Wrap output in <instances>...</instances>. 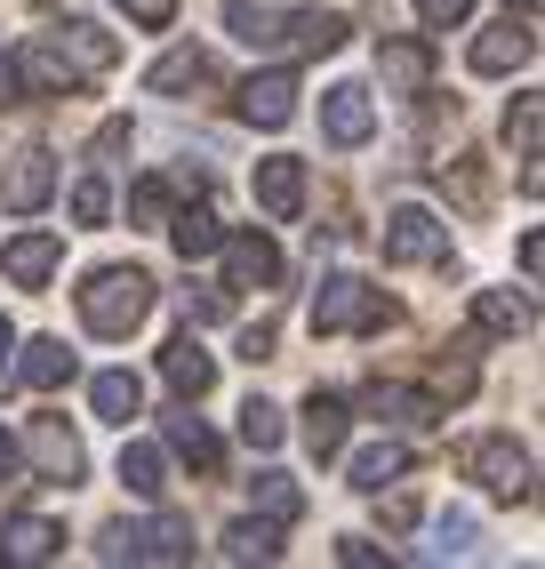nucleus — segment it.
I'll list each match as a JSON object with an SVG mask.
<instances>
[{
	"label": "nucleus",
	"mask_w": 545,
	"mask_h": 569,
	"mask_svg": "<svg viewBox=\"0 0 545 569\" xmlns=\"http://www.w3.org/2000/svg\"><path fill=\"white\" fill-rule=\"evenodd\" d=\"M474 321L489 329V337H522L537 313H529V297H505V289H482L474 297Z\"/></svg>",
	"instance_id": "nucleus-29"
},
{
	"label": "nucleus",
	"mask_w": 545,
	"mask_h": 569,
	"mask_svg": "<svg viewBox=\"0 0 545 569\" xmlns=\"http://www.w3.org/2000/svg\"><path fill=\"white\" fill-rule=\"evenodd\" d=\"M522 9H529V17H537V0H522Z\"/></svg>",
	"instance_id": "nucleus-45"
},
{
	"label": "nucleus",
	"mask_w": 545,
	"mask_h": 569,
	"mask_svg": "<svg viewBox=\"0 0 545 569\" xmlns=\"http://www.w3.org/2000/svg\"><path fill=\"white\" fill-rule=\"evenodd\" d=\"M232 112H241L249 129H281V121H297V72H289V64L249 72L241 97H232Z\"/></svg>",
	"instance_id": "nucleus-8"
},
{
	"label": "nucleus",
	"mask_w": 545,
	"mask_h": 569,
	"mask_svg": "<svg viewBox=\"0 0 545 569\" xmlns=\"http://www.w3.org/2000/svg\"><path fill=\"white\" fill-rule=\"evenodd\" d=\"M121 489L129 498H145V506H161V489H169V458L152 441H129L121 449Z\"/></svg>",
	"instance_id": "nucleus-26"
},
{
	"label": "nucleus",
	"mask_w": 545,
	"mask_h": 569,
	"mask_svg": "<svg viewBox=\"0 0 545 569\" xmlns=\"http://www.w3.org/2000/svg\"><path fill=\"white\" fill-rule=\"evenodd\" d=\"M417 17L425 24H465V17H474V0H417Z\"/></svg>",
	"instance_id": "nucleus-38"
},
{
	"label": "nucleus",
	"mask_w": 545,
	"mask_h": 569,
	"mask_svg": "<svg viewBox=\"0 0 545 569\" xmlns=\"http://www.w3.org/2000/svg\"><path fill=\"white\" fill-rule=\"evenodd\" d=\"M377 498H385V489H377ZM417 521V498H385V529H409Z\"/></svg>",
	"instance_id": "nucleus-42"
},
{
	"label": "nucleus",
	"mask_w": 545,
	"mask_h": 569,
	"mask_svg": "<svg viewBox=\"0 0 545 569\" xmlns=\"http://www.w3.org/2000/svg\"><path fill=\"white\" fill-rule=\"evenodd\" d=\"M161 377H169V393H177V401H201V393L217 386V361L201 353V337L185 329V337H169V346H161Z\"/></svg>",
	"instance_id": "nucleus-15"
},
{
	"label": "nucleus",
	"mask_w": 545,
	"mask_h": 569,
	"mask_svg": "<svg viewBox=\"0 0 545 569\" xmlns=\"http://www.w3.org/2000/svg\"><path fill=\"white\" fill-rule=\"evenodd\" d=\"M457 466L474 473L489 498H514V506L529 498V473H537V466H529V449H522L514 433H482V441H465V449H457Z\"/></svg>",
	"instance_id": "nucleus-5"
},
{
	"label": "nucleus",
	"mask_w": 545,
	"mask_h": 569,
	"mask_svg": "<svg viewBox=\"0 0 545 569\" xmlns=\"http://www.w3.org/2000/svg\"><path fill=\"white\" fill-rule=\"evenodd\" d=\"M161 433H169V449H177L192 473H217V466H225V449H217V433L201 426V417H192V401H177V409L161 417Z\"/></svg>",
	"instance_id": "nucleus-19"
},
{
	"label": "nucleus",
	"mask_w": 545,
	"mask_h": 569,
	"mask_svg": "<svg viewBox=\"0 0 545 569\" xmlns=\"http://www.w3.org/2000/svg\"><path fill=\"white\" fill-rule=\"evenodd\" d=\"M17 466H24V449H17L9 433H0V489H9V481H17Z\"/></svg>",
	"instance_id": "nucleus-43"
},
{
	"label": "nucleus",
	"mask_w": 545,
	"mask_h": 569,
	"mask_svg": "<svg viewBox=\"0 0 545 569\" xmlns=\"http://www.w3.org/2000/svg\"><path fill=\"white\" fill-rule=\"evenodd\" d=\"M72 217H81V224H105V217H112L105 177H81V184H72Z\"/></svg>",
	"instance_id": "nucleus-36"
},
{
	"label": "nucleus",
	"mask_w": 545,
	"mask_h": 569,
	"mask_svg": "<svg viewBox=\"0 0 545 569\" xmlns=\"http://www.w3.org/2000/svg\"><path fill=\"white\" fill-rule=\"evenodd\" d=\"M321 137L337 144V153H354V144H369V137H377V104H369V89L337 81V89L321 97Z\"/></svg>",
	"instance_id": "nucleus-10"
},
{
	"label": "nucleus",
	"mask_w": 545,
	"mask_h": 569,
	"mask_svg": "<svg viewBox=\"0 0 545 569\" xmlns=\"http://www.w3.org/2000/svg\"><path fill=\"white\" fill-rule=\"evenodd\" d=\"M305 449H314L321 466L345 449V401H337V393H321V386L305 393Z\"/></svg>",
	"instance_id": "nucleus-24"
},
{
	"label": "nucleus",
	"mask_w": 545,
	"mask_h": 569,
	"mask_svg": "<svg viewBox=\"0 0 545 569\" xmlns=\"http://www.w3.org/2000/svg\"><path fill=\"white\" fill-rule=\"evenodd\" d=\"M225 561H281V521H232Z\"/></svg>",
	"instance_id": "nucleus-30"
},
{
	"label": "nucleus",
	"mask_w": 545,
	"mask_h": 569,
	"mask_svg": "<svg viewBox=\"0 0 545 569\" xmlns=\"http://www.w3.org/2000/svg\"><path fill=\"white\" fill-rule=\"evenodd\" d=\"M24 449H32V466H41V481H81V433H65V417H32L24 426Z\"/></svg>",
	"instance_id": "nucleus-12"
},
{
	"label": "nucleus",
	"mask_w": 545,
	"mask_h": 569,
	"mask_svg": "<svg viewBox=\"0 0 545 569\" xmlns=\"http://www.w3.org/2000/svg\"><path fill=\"white\" fill-rule=\"evenodd\" d=\"M169 241H177V257H185V264H209V257H217V241H225V224H217L209 209H177V217H169Z\"/></svg>",
	"instance_id": "nucleus-28"
},
{
	"label": "nucleus",
	"mask_w": 545,
	"mask_h": 569,
	"mask_svg": "<svg viewBox=\"0 0 545 569\" xmlns=\"http://www.w3.org/2000/svg\"><path fill=\"white\" fill-rule=\"evenodd\" d=\"M249 498H257V513H265V521H297L305 489H297L289 473H257V489H249Z\"/></svg>",
	"instance_id": "nucleus-31"
},
{
	"label": "nucleus",
	"mask_w": 545,
	"mask_h": 569,
	"mask_svg": "<svg viewBox=\"0 0 545 569\" xmlns=\"http://www.w3.org/2000/svg\"><path fill=\"white\" fill-rule=\"evenodd\" d=\"M465 393H474V361H465V346L434 369V401H465Z\"/></svg>",
	"instance_id": "nucleus-35"
},
{
	"label": "nucleus",
	"mask_w": 545,
	"mask_h": 569,
	"mask_svg": "<svg viewBox=\"0 0 545 569\" xmlns=\"http://www.w3.org/2000/svg\"><path fill=\"white\" fill-rule=\"evenodd\" d=\"M361 409L377 417V426H434V417H442V401L434 393H417V386H385V377H369V393H361Z\"/></svg>",
	"instance_id": "nucleus-16"
},
{
	"label": "nucleus",
	"mask_w": 545,
	"mask_h": 569,
	"mask_svg": "<svg viewBox=\"0 0 545 569\" xmlns=\"http://www.w3.org/2000/svg\"><path fill=\"white\" fill-rule=\"evenodd\" d=\"M57 553H65V529L49 513H17L9 529H0V561H17V569H41Z\"/></svg>",
	"instance_id": "nucleus-14"
},
{
	"label": "nucleus",
	"mask_w": 545,
	"mask_h": 569,
	"mask_svg": "<svg viewBox=\"0 0 545 569\" xmlns=\"http://www.w3.org/2000/svg\"><path fill=\"white\" fill-rule=\"evenodd\" d=\"M281 433H289V426H281V409H272V401H249V409H241V441H249V449H281Z\"/></svg>",
	"instance_id": "nucleus-32"
},
{
	"label": "nucleus",
	"mask_w": 545,
	"mask_h": 569,
	"mask_svg": "<svg viewBox=\"0 0 545 569\" xmlns=\"http://www.w3.org/2000/svg\"><path fill=\"white\" fill-rule=\"evenodd\" d=\"M9 346H17V329H9V313H0V393H9Z\"/></svg>",
	"instance_id": "nucleus-44"
},
{
	"label": "nucleus",
	"mask_w": 545,
	"mask_h": 569,
	"mask_svg": "<svg viewBox=\"0 0 545 569\" xmlns=\"http://www.w3.org/2000/svg\"><path fill=\"white\" fill-rule=\"evenodd\" d=\"M112 57H121V49H112V32H97L89 17H72V24L32 32L9 64H17V89L24 97H65V89L97 81V72H112Z\"/></svg>",
	"instance_id": "nucleus-1"
},
{
	"label": "nucleus",
	"mask_w": 545,
	"mask_h": 569,
	"mask_svg": "<svg viewBox=\"0 0 545 569\" xmlns=\"http://www.w3.org/2000/svg\"><path fill=\"white\" fill-rule=\"evenodd\" d=\"M112 9H121V17H129L137 32H161V24L177 17V0H112Z\"/></svg>",
	"instance_id": "nucleus-37"
},
{
	"label": "nucleus",
	"mask_w": 545,
	"mask_h": 569,
	"mask_svg": "<svg viewBox=\"0 0 545 569\" xmlns=\"http://www.w3.org/2000/svg\"><path fill=\"white\" fill-rule=\"evenodd\" d=\"M377 72H385L394 97H425V89H434V41H417V32H409V41H385Z\"/></svg>",
	"instance_id": "nucleus-13"
},
{
	"label": "nucleus",
	"mask_w": 545,
	"mask_h": 569,
	"mask_svg": "<svg viewBox=\"0 0 545 569\" xmlns=\"http://www.w3.org/2000/svg\"><path fill=\"white\" fill-rule=\"evenodd\" d=\"M209 81H217V64H209L201 49H169L161 64L145 72V89H152V97H177V89H209Z\"/></svg>",
	"instance_id": "nucleus-25"
},
{
	"label": "nucleus",
	"mask_w": 545,
	"mask_h": 569,
	"mask_svg": "<svg viewBox=\"0 0 545 569\" xmlns=\"http://www.w3.org/2000/svg\"><path fill=\"white\" fill-rule=\"evenodd\" d=\"M49 193H57V161L49 153H17V169L0 177V209H9V217H32Z\"/></svg>",
	"instance_id": "nucleus-17"
},
{
	"label": "nucleus",
	"mask_w": 545,
	"mask_h": 569,
	"mask_svg": "<svg viewBox=\"0 0 545 569\" xmlns=\"http://www.w3.org/2000/svg\"><path fill=\"white\" fill-rule=\"evenodd\" d=\"M145 313H152V273H137V264H105V273L81 281V329L89 337H129Z\"/></svg>",
	"instance_id": "nucleus-3"
},
{
	"label": "nucleus",
	"mask_w": 545,
	"mask_h": 569,
	"mask_svg": "<svg viewBox=\"0 0 545 569\" xmlns=\"http://www.w3.org/2000/svg\"><path fill=\"white\" fill-rule=\"evenodd\" d=\"M89 409L105 426H129V417H145V386L129 369H105V377H89Z\"/></svg>",
	"instance_id": "nucleus-23"
},
{
	"label": "nucleus",
	"mask_w": 545,
	"mask_h": 569,
	"mask_svg": "<svg viewBox=\"0 0 545 569\" xmlns=\"http://www.w3.org/2000/svg\"><path fill=\"white\" fill-rule=\"evenodd\" d=\"M257 201H265V217H297L305 209V161H289V153H272V161H257Z\"/></svg>",
	"instance_id": "nucleus-20"
},
{
	"label": "nucleus",
	"mask_w": 545,
	"mask_h": 569,
	"mask_svg": "<svg viewBox=\"0 0 545 569\" xmlns=\"http://www.w3.org/2000/svg\"><path fill=\"white\" fill-rule=\"evenodd\" d=\"M434 553H474V513H465V506H449L434 521Z\"/></svg>",
	"instance_id": "nucleus-34"
},
{
	"label": "nucleus",
	"mask_w": 545,
	"mask_h": 569,
	"mask_svg": "<svg viewBox=\"0 0 545 569\" xmlns=\"http://www.w3.org/2000/svg\"><path fill=\"white\" fill-rule=\"evenodd\" d=\"M57 264H65V241L57 233H17L9 249H0V273H9L17 289H41Z\"/></svg>",
	"instance_id": "nucleus-18"
},
{
	"label": "nucleus",
	"mask_w": 545,
	"mask_h": 569,
	"mask_svg": "<svg viewBox=\"0 0 545 569\" xmlns=\"http://www.w3.org/2000/svg\"><path fill=\"white\" fill-rule=\"evenodd\" d=\"M314 337H345V329H385L394 321V297L385 289H369V281H354V273H329L321 281V297H314Z\"/></svg>",
	"instance_id": "nucleus-4"
},
{
	"label": "nucleus",
	"mask_w": 545,
	"mask_h": 569,
	"mask_svg": "<svg viewBox=\"0 0 545 569\" xmlns=\"http://www.w3.org/2000/svg\"><path fill=\"white\" fill-rule=\"evenodd\" d=\"M449 257V224L434 209H394L385 217V264H442Z\"/></svg>",
	"instance_id": "nucleus-7"
},
{
	"label": "nucleus",
	"mask_w": 545,
	"mask_h": 569,
	"mask_svg": "<svg viewBox=\"0 0 545 569\" xmlns=\"http://www.w3.org/2000/svg\"><path fill=\"white\" fill-rule=\"evenodd\" d=\"M225 32H232V41H241V49H305V57H329V49H345V32H354V24H345L337 9H297V17H281V9H257V0H232V9H225Z\"/></svg>",
	"instance_id": "nucleus-2"
},
{
	"label": "nucleus",
	"mask_w": 545,
	"mask_h": 569,
	"mask_svg": "<svg viewBox=\"0 0 545 569\" xmlns=\"http://www.w3.org/2000/svg\"><path fill=\"white\" fill-rule=\"evenodd\" d=\"M241 361H272V321H257V329L241 337Z\"/></svg>",
	"instance_id": "nucleus-41"
},
{
	"label": "nucleus",
	"mask_w": 545,
	"mask_h": 569,
	"mask_svg": "<svg viewBox=\"0 0 545 569\" xmlns=\"http://www.w3.org/2000/svg\"><path fill=\"white\" fill-rule=\"evenodd\" d=\"M185 313H192V321H225L232 306H225V297H217V289H201V297H192V289H185Z\"/></svg>",
	"instance_id": "nucleus-40"
},
{
	"label": "nucleus",
	"mask_w": 545,
	"mask_h": 569,
	"mask_svg": "<svg viewBox=\"0 0 545 569\" xmlns=\"http://www.w3.org/2000/svg\"><path fill=\"white\" fill-rule=\"evenodd\" d=\"M505 144H514L522 161H537V97H514V112H505Z\"/></svg>",
	"instance_id": "nucleus-33"
},
{
	"label": "nucleus",
	"mask_w": 545,
	"mask_h": 569,
	"mask_svg": "<svg viewBox=\"0 0 545 569\" xmlns=\"http://www.w3.org/2000/svg\"><path fill=\"white\" fill-rule=\"evenodd\" d=\"M105 561H192V529L177 513H152V521H121L105 529Z\"/></svg>",
	"instance_id": "nucleus-6"
},
{
	"label": "nucleus",
	"mask_w": 545,
	"mask_h": 569,
	"mask_svg": "<svg viewBox=\"0 0 545 569\" xmlns=\"http://www.w3.org/2000/svg\"><path fill=\"white\" fill-rule=\"evenodd\" d=\"M177 193H201V169H177V177H137V193H129V217H137V224H169Z\"/></svg>",
	"instance_id": "nucleus-22"
},
{
	"label": "nucleus",
	"mask_w": 545,
	"mask_h": 569,
	"mask_svg": "<svg viewBox=\"0 0 545 569\" xmlns=\"http://www.w3.org/2000/svg\"><path fill=\"white\" fill-rule=\"evenodd\" d=\"M529 57H537V17H529V9H522V17L505 9L482 41H474V72H489V81H497V72H522Z\"/></svg>",
	"instance_id": "nucleus-9"
},
{
	"label": "nucleus",
	"mask_w": 545,
	"mask_h": 569,
	"mask_svg": "<svg viewBox=\"0 0 545 569\" xmlns=\"http://www.w3.org/2000/svg\"><path fill=\"white\" fill-rule=\"evenodd\" d=\"M337 561H345V569H377V561H385V546H369V538H345V546H337Z\"/></svg>",
	"instance_id": "nucleus-39"
},
{
	"label": "nucleus",
	"mask_w": 545,
	"mask_h": 569,
	"mask_svg": "<svg viewBox=\"0 0 545 569\" xmlns=\"http://www.w3.org/2000/svg\"><path fill=\"white\" fill-rule=\"evenodd\" d=\"M337 458H345V449H337ZM402 473H409V449H402V441H369V449H354V458H345V481H354L361 498H377V489L402 481Z\"/></svg>",
	"instance_id": "nucleus-21"
},
{
	"label": "nucleus",
	"mask_w": 545,
	"mask_h": 569,
	"mask_svg": "<svg viewBox=\"0 0 545 569\" xmlns=\"http://www.w3.org/2000/svg\"><path fill=\"white\" fill-rule=\"evenodd\" d=\"M17 377H24L32 393H57L65 377H72V353H65V337H32V346H24V361H17Z\"/></svg>",
	"instance_id": "nucleus-27"
},
{
	"label": "nucleus",
	"mask_w": 545,
	"mask_h": 569,
	"mask_svg": "<svg viewBox=\"0 0 545 569\" xmlns=\"http://www.w3.org/2000/svg\"><path fill=\"white\" fill-rule=\"evenodd\" d=\"M225 289H281V249L265 233H225Z\"/></svg>",
	"instance_id": "nucleus-11"
}]
</instances>
